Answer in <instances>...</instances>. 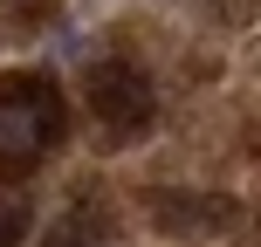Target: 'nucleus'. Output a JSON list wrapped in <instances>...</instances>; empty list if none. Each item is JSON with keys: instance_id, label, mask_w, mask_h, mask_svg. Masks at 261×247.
Segmentation results:
<instances>
[{"instance_id": "nucleus-1", "label": "nucleus", "mask_w": 261, "mask_h": 247, "mask_svg": "<svg viewBox=\"0 0 261 247\" xmlns=\"http://www.w3.org/2000/svg\"><path fill=\"white\" fill-rule=\"evenodd\" d=\"M62 138V90L48 76H7L0 83V165H35Z\"/></svg>"}, {"instance_id": "nucleus-2", "label": "nucleus", "mask_w": 261, "mask_h": 247, "mask_svg": "<svg viewBox=\"0 0 261 247\" xmlns=\"http://www.w3.org/2000/svg\"><path fill=\"white\" fill-rule=\"evenodd\" d=\"M90 110L103 117V130H144L151 124V110H158V90H151V76H144L138 62H96L90 69Z\"/></svg>"}, {"instance_id": "nucleus-3", "label": "nucleus", "mask_w": 261, "mask_h": 247, "mask_svg": "<svg viewBox=\"0 0 261 247\" xmlns=\"http://www.w3.org/2000/svg\"><path fill=\"white\" fill-rule=\"evenodd\" d=\"M103 240H110V206L96 193H76L62 213H55V227H48L41 247H103Z\"/></svg>"}, {"instance_id": "nucleus-4", "label": "nucleus", "mask_w": 261, "mask_h": 247, "mask_svg": "<svg viewBox=\"0 0 261 247\" xmlns=\"http://www.w3.org/2000/svg\"><path fill=\"white\" fill-rule=\"evenodd\" d=\"M151 213H158V227H172V234H213V227H227L234 220V199H186V193H158L151 199Z\"/></svg>"}, {"instance_id": "nucleus-5", "label": "nucleus", "mask_w": 261, "mask_h": 247, "mask_svg": "<svg viewBox=\"0 0 261 247\" xmlns=\"http://www.w3.org/2000/svg\"><path fill=\"white\" fill-rule=\"evenodd\" d=\"M28 234V193H7L0 199V247H21Z\"/></svg>"}]
</instances>
